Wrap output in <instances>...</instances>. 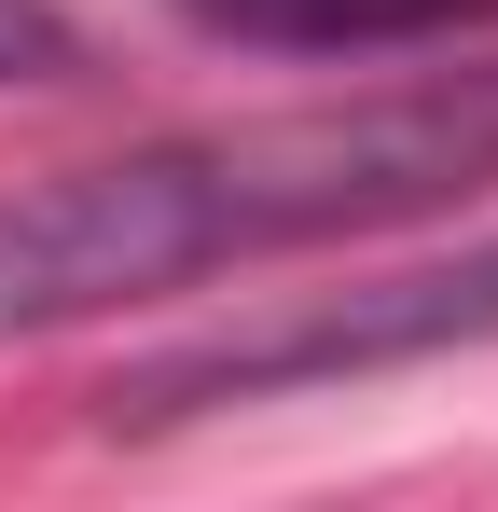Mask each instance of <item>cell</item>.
I'll list each match as a JSON object with an SVG mask.
<instances>
[{"mask_svg":"<svg viewBox=\"0 0 498 512\" xmlns=\"http://www.w3.org/2000/svg\"><path fill=\"white\" fill-rule=\"evenodd\" d=\"M70 70V14L56 0H0V84H56Z\"/></svg>","mask_w":498,"mask_h":512,"instance_id":"4","label":"cell"},{"mask_svg":"<svg viewBox=\"0 0 498 512\" xmlns=\"http://www.w3.org/2000/svg\"><path fill=\"white\" fill-rule=\"evenodd\" d=\"M208 42H263V56H388V42H457L498 28V0H180Z\"/></svg>","mask_w":498,"mask_h":512,"instance_id":"3","label":"cell"},{"mask_svg":"<svg viewBox=\"0 0 498 512\" xmlns=\"http://www.w3.org/2000/svg\"><path fill=\"white\" fill-rule=\"evenodd\" d=\"M498 333V236L457 263H415V277H374L319 319H277V333L194 346V360H153L125 388V416H194V402H263V388H332V374H388V360H429V346H485Z\"/></svg>","mask_w":498,"mask_h":512,"instance_id":"2","label":"cell"},{"mask_svg":"<svg viewBox=\"0 0 498 512\" xmlns=\"http://www.w3.org/2000/svg\"><path fill=\"white\" fill-rule=\"evenodd\" d=\"M485 180H498V56L388 84V97L249 111V125H194V139H139L97 167L14 180L0 194V346L277 263V250H319V236L457 208Z\"/></svg>","mask_w":498,"mask_h":512,"instance_id":"1","label":"cell"}]
</instances>
